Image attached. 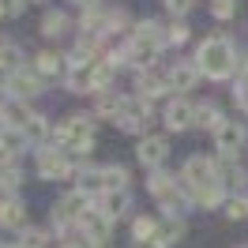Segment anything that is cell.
<instances>
[{
	"label": "cell",
	"mask_w": 248,
	"mask_h": 248,
	"mask_svg": "<svg viewBox=\"0 0 248 248\" xmlns=\"http://www.w3.org/2000/svg\"><path fill=\"white\" fill-rule=\"evenodd\" d=\"M196 79H200V68H196V64H177L170 72V87L173 91H192Z\"/></svg>",
	"instance_id": "cell-13"
},
{
	"label": "cell",
	"mask_w": 248,
	"mask_h": 248,
	"mask_svg": "<svg viewBox=\"0 0 248 248\" xmlns=\"http://www.w3.org/2000/svg\"><path fill=\"white\" fill-rule=\"evenodd\" d=\"M109 222H113V218H106L102 211H87L79 226H83V237H87V241L102 245V241H109Z\"/></svg>",
	"instance_id": "cell-6"
},
{
	"label": "cell",
	"mask_w": 248,
	"mask_h": 248,
	"mask_svg": "<svg viewBox=\"0 0 248 248\" xmlns=\"http://www.w3.org/2000/svg\"><path fill=\"white\" fill-rule=\"evenodd\" d=\"M140 248H166V245H158V241H143Z\"/></svg>",
	"instance_id": "cell-34"
},
{
	"label": "cell",
	"mask_w": 248,
	"mask_h": 248,
	"mask_svg": "<svg viewBox=\"0 0 248 248\" xmlns=\"http://www.w3.org/2000/svg\"><path fill=\"white\" fill-rule=\"evenodd\" d=\"M79 8H94V4H98V0H76Z\"/></svg>",
	"instance_id": "cell-35"
},
{
	"label": "cell",
	"mask_w": 248,
	"mask_h": 248,
	"mask_svg": "<svg viewBox=\"0 0 248 248\" xmlns=\"http://www.w3.org/2000/svg\"><path fill=\"white\" fill-rule=\"evenodd\" d=\"M237 106H241V109H245V113H248V83H245V87H241V91H237Z\"/></svg>",
	"instance_id": "cell-31"
},
{
	"label": "cell",
	"mask_w": 248,
	"mask_h": 248,
	"mask_svg": "<svg viewBox=\"0 0 248 248\" xmlns=\"http://www.w3.org/2000/svg\"><path fill=\"white\" fill-rule=\"evenodd\" d=\"M166 8H170L173 16H185L188 8H192V0H166Z\"/></svg>",
	"instance_id": "cell-29"
},
{
	"label": "cell",
	"mask_w": 248,
	"mask_h": 248,
	"mask_svg": "<svg viewBox=\"0 0 248 248\" xmlns=\"http://www.w3.org/2000/svg\"><path fill=\"white\" fill-rule=\"evenodd\" d=\"M185 181L196 192H200L203 185H211V181H222L218 177V166L211 162V158H188V166H185Z\"/></svg>",
	"instance_id": "cell-3"
},
{
	"label": "cell",
	"mask_w": 248,
	"mask_h": 248,
	"mask_svg": "<svg viewBox=\"0 0 248 248\" xmlns=\"http://www.w3.org/2000/svg\"><path fill=\"white\" fill-rule=\"evenodd\" d=\"M109 83H113V68H94V76H91V91H106Z\"/></svg>",
	"instance_id": "cell-25"
},
{
	"label": "cell",
	"mask_w": 248,
	"mask_h": 248,
	"mask_svg": "<svg viewBox=\"0 0 248 248\" xmlns=\"http://www.w3.org/2000/svg\"><path fill=\"white\" fill-rule=\"evenodd\" d=\"M38 91H42V79L34 72H12V94L16 98H34Z\"/></svg>",
	"instance_id": "cell-12"
},
{
	"label": "cell",
	"mask_w": 248,
	"mask_h": 248,
	"mask_svg": "<svg viewBox=\"0 0 248 248\" xmlns=\"http://www.w3.org/2000/svg\"><path fill=\"white\" fill-rule=\"evenodd\" d=\"M64 248H91V241H87V237H79V241H68Z\"/></svg>",
	"instance_id": "cell-33"
},
{
	"label": "cell",
	"mask_w": 248,
	"mask_h": 248,
	"mask_svg": "<svg viewBox=\"0 0 248 248\" xmlns=\"http://www.w3.org/2000/svg\"><path fill=\"white\" fill-rule=\"evenodd\" d=\"M196 68H200L203 76H211V79H226L233 72V46L222 38V34L207 38L200 46V53H196Z\"/></svg>",
	"instance_id": "cell-1"
},
{
	"label": "cell",
	"mask_w": 248,
	"mask_h": 248,
	"mask_svg": "<svg viewBox=\"0 0 248 248\" xmlns=\"http://www.w3.org/2000/svg\"><path fill=\"white\" fill-rule=\"evenodd\" d=\"M34 72H38V76H57V72H61V57H57V53H42V57L34 61Z\"/></svg>",
	"instance_id": "cell-22"
},
{
	"label": "cell",
	"mask_w": 248,
	"mask_h": 248,
	"mask_svg": "<svg viewBox=\"0 0 248 248\" xmlns=\"http://www.w3.org/2000/svg\"><path fill=\"white\" fill-rule=\"evenodd\" d=\"M0 12H4V4H0Z\"/></svg>",
	"instance_id": "cell-36"
},
{
	"label": "cell",
	"mask_w": 248,
	"mask_h": 248,
	"mask_svg": "<svg viewBox=\"0 0 248 248\" xmlns=\"http://www.w3.org/2000/svg\"><path fill=\"white\" fill-rule=\"evenodd\" d=\"M23 8H27V0H4V12H12V16L23 12Z\"/></svg>",
	"instance_id": "cell-30"
},
{
	"label": "cell",
	"mask_w": 248,
	"mask_h": 248,
	"mask_svg": "<svg viewBox=\"0 0 248 248\" xmlns=\"http://www.w3.org/2000/svg\"><path fill=\"white\" fill-rule=\"evenodd\" d=\"M192 121H196V106H188V102H170L166 106V124H170L173 132L188 128Z\"/></svg>",
	"instance_id": "cell-10"
},
{
	"label": "cell",
	"mask_w": 248,
	"mask_h": 248,
	"mask_svg": "<svg viewBox=\"0 0 248 248\" xmlns=\"http://www.w3.org/2000/svg\"><path fill=\"white\" fill-rule=\"evenodd\" d=\"M188 38V27H173V34H170V42H185Z\"/></svg>",
	"instance_id": "cell-32"
},
{
	"label": "cell",
	"mask_w": 248,
	"mask_h": 248,
	"mask_svg": "<svg viewBox=\"0 0 248 248\" xmlns=\"http://www.w3.org/2000/svg\"><path fill=\"white\" fill-rule=\"evenodd\" d=\"M64 31H68V16H64V12H46V19H42V34H46V38H61Z\"/></svg>",
	"instance_id": "cell-17"
},
{
	"label": "cell",
	"mask_w": 248,
	"mask_h": 248,
	"mask_svg": "<svg viewBox=\"0 0 248 248\" xmlns=\"http://www.w3.org/2000/svg\"><path fill=\"white\" fill-rule=\"evenodd\" d=\"M106 192H124V181H128V170L124 166H106Z\"/></svg>",
	"instance_id": "cell-20"
},
{
	"label": "cell",
	"mask_w": 248,
	"mask_h": 248,
	"mask_svg": "<svg viewBox=\"0 0 248 248\" xmlns=\"http://www.w3.org/2000/svg\"><path fill=\"white\" fill-rule=\"evenodd\" d=\"M23 136H27V140H46V121H42V117H34L31 124H27V128H23Z\"/></svg>",
	"instance_id": "cell-27"
},
{
	"label": "cell",
	"mask_w": 248,
	"mask_h": 248,
	"mask_svg": "<svg viewBox=\"0 0 248 248\" xmlns=\"http://www.w3.org/2000/svg\"><path fill=\"white\" fill-rule=\"evenodd\" d=\"M53 140L64 143L68 151L87 155V151H91V140H94V121H91V117H68L64 124L53 128Z\"/></svg>",
	"instance_id": "cell-2"
},
{
	"label": "cell",
	"mask_w": 248,
	"mask_h": 248,
	"mask_svg": "<svg viewBox=\"0 0 248 248\" xmlns=\"http://www.w3.org/2000/svg\"><path fill=\"white\" fill-rule=\"evenodd\" d=\"M162 158H166V140L162 136H147V140L140 143V162L143 166H162Z\"/></svg>",
	"instance_id": "cell-11"
},
{
	"label": "cell",
	"mask_w": 248,
	"mask_h": 248,
	"mask_svg": "<svg viewBox=\"0 0 248 248\" xmlns=\"http://www.w3.org/2000/svg\"><path fill=\"white\" fill-rule=\"evenodd\" d=\"M196 124H200V128H222V124H218V106H211V102H200V106H196Z\"/></svg>",
	"instance_id": "cell-19"
},
{
	"label": "cell",
	"mask_w": 248,
	"mask_h": 248,
	"mask_svg": "<svg viewBox=\"0 0 248 248\" xmlns=\"http://www.w3.org/2000/svg\"><path fill=\"white\" fill-rule=\"evenodd\" d=\"M226 215H230L233 222H241V218H248V200H245V196H233V200L226 203Z\"/></svg>",
	"instance_id": "cell-24"
},
{
	"label": "cell",
	"mask_w": 248,
	"mask_h": 248,
	"mask_svg": "<svg viewBox=\"0 0 248 248\" xmlns=\"http://www.w3.org/2000/svg\"><path fill=\"white\" fill-rule=\"evenodd\" d=\"M117 124H121L124 132H140L143 124H147V106H143V102H132V98H124L121 113H117Z\"/></svg>",
	"instance_id": "cell-7"
},
{
	"label": "cell",
	"mask_w": 248,
	"mask_h": 248,
	"mask_svg": "<svg viewBox=\"0 0 248 248\" xmlns=\"http://www.w3.org/2000/svg\"><path fill=\"white\" fill-rule=\"evenodd\" d=\"M211 12H215V19H230L233 12H237V0H215Z\"/></svg>",
	"instance_id": "cell-28"
},
{
	"label": "cell",
	"mask_w": 248,
	"mask_h": 248,
	"mask_svg": "<svg viewBox=\"0 0 248 248\" xmlns=\"http://www.w3.org/2000/svg\"><path fill=\"white\" fill-rule=\"evenodd\" d=\"M83 207H87V196H83V192H76V196H64V200L57 203V211H53L57 226H61V230H68V222H72V218H79V222H83V215H87Z\"/></svg>",
	"instance_id": "cell-5"
},
{
	"label": "cell",
	"mask_w": 248,
	"mask_h": 248,
	"mask_svg": "<svg viewBox=\"0 0 248 248\" xmlns=\"http://www.w3.org/2000/svg\"><path fill=\"white\" fill-rule=\"evenodd\" d=\"M166 87H170V79L155 76V72H143V76H136V91H140L143 98H158Z\"/></svg>",
	"instance_id": "cell-14"
},
{
	"label": "cell",
	"mask_w": 248,
	"mask_h": 248,
	"mask_svg": "<svg viewBox=\"0 0 248 248\" xmlns=\"http://www.w3.org/2000/svg\"><path fill=\"white\" fill-rule=\"evenodd\" d=\"M162 42H166V34H162V27H158V23H151V19H147V23H140V27H136V46H140V49L158 53V49H162Z\"/></svg>",
	"instance_id": "cell-9"
},
{
	"label": "cell",
	"mask_w": 248,
	"mask_h": 248,
	"mask_svg": "<svg viewBox=\"0 0 248 248\" xmlns=\"http://www.w3.org/2000/svg\"><path fill=\"white\" fill-rule=\"evenodd\" d=\"M222 192H226V181H211V185H203L200 192H196V200H200L203 207H218V203H222Z\"/></svg>",
	"instance_id": "cell-18"
},
{
	"label": "cell",
	"mask_w": 248,
	"mask_h": 248,
	"mask_svg": "<svg viewBox=\"0 0 248 248\" xmlns=\"http://www.w3.org/2000/svg\"><path fill=\"white\" fill-rule=\"evenodd\" d=\"M132 233H136V241H140V245H143V241H155V222H151V218H136V222H132Z\"/></svg>",
	"instance_id": "cell-23"
},
{
	"label": "cell",
	"mask_w": 248,
	"mask_h": 248,
	"mask_svg": "<svg viewBox=\"0 0 248 248\" xmlns=\"http://www.w3.org/2000/svg\"><path fill=\"white\" fill-rule=\"evenodd\" d=\"M128 211V192H106V200H102V215L106 218H121Z\"/></svg>",
	"instance_id": "cell-16"
},
{
	"label": "cell",
	"mask_w": 248,
	"mask_h": 248,
	"mask_svg": "<svg viewBox=\"0 0 248 248\" xmlns=\"http://www.w3.org/2000/svg\"><path fill=\"white\" fill-rule=\"evenodd\" d=\"M215 143H218V151L230 158V155H237L241 147H245V128L241 124H222L215 132Z\"/></svg>",
	"instance_id": "cell-8"
},
{
	"label": "cell",
	"mask_w": 248,
	"mask_h": 248,
	"mask_svg": "<svg viewBox=\"0 0 248 248\" xmlns=\"http://www.w3.org/2000/svg\"><path fill=\"white\" fill-rule=\"evenodd\" d=\"M4 117H8V124H12V128H27V124L34 121V113L27 106H8L4 109Z\"/></svg>",
	"instance_id": "cell-21"
},
{
	"label": "cell",
	"mask_w": 248,
	"mask_h": 248,
	"mask_svg": "<svg viewBox=\"0 0 248 248\" xmlns=\"http://www.w3.org/2000/svg\"><path fill=\"white\" fill-rule=\"evenodd\" d=\"M38 173L42 177H49V181H64L68 173H72V162L61 155V151H38Z\"/></svg>",
	"instance_id": "cell-4"
},
{
	"label": "cell",
	"mask_w": 248,
	"mask_h": 248,
	"mask_svg": "<svg viewBox=\"0 0 248 248\" xmlns=\"http://www.w3.org/2000/svg\"><path fill=\"white\" fill-rule=\"evenodd\" d=\"M23 218H27V211H23V203H19V200H4V203H0V226L19 230Z\"/></svg>",
	"instance_id": "cell-15"
},
{
	"label": "cell",
	"mask_w": 248,
	"mask_h": 248,
	"mask_svg": "<svg viewBox=\"0 0 248 248\" xmlns=\"http://www.w3.org/2000/svg\"><path fill=\"white\" fill-rule=\"evenodd\" d=\"M19 248H46V230H27Z\"/></svg>",
	"instance_id": "cell-26"
}]
</instances>
